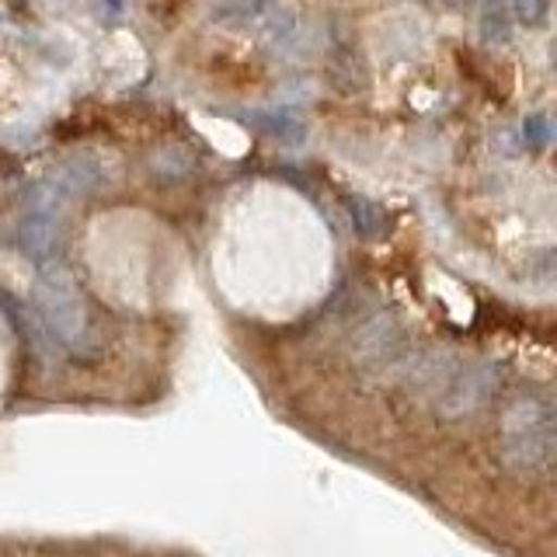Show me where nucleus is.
<instances>
[{
	"label": "nucleus",
	"instance_id": "obj_1",
	"mask_svg": "<svg viewBox=\"0 0 557 557\" xmlns=\"http://www.w3.org/2000/svg\"><path fill=\"white\" fill-rule=\"evenodd\" d=\"M498 457L516 478H544L557 467V397L522 394L502 414Z\"/></svg>",
	"mask_w": 557,
	"mask_h": 557
},
{
	"label": "nucleus",
	"instance_id": "obj_2",
	"mask_svg": "<svg viewBox=\"0 0 557 557\" xmlns=\"http://www.w3.org/2000/svg\"><path fill=\"white\" fill-rule=\"evenodd\" d=\"M35 310H39L42 324L49 327V335L60 342L66 356H98L101 342L63 269L57 265L42 269L39 289H35Z\"/></svg>",
	"mask_w": 557,
	"mask_h": 557
},
{
	"label": "nucleus",
	"instance_id": "obj_3",
	"mask_svg": "<svg viewBox=\"0 0 557 557\" xmlns=\"http://www.w3.org/2000/svg\"><path fill=\"white\" fill-rule=\"evenodd\" d=\"M502 380H505V370L492 359L460 366L457 376L449 380V387L435 397V411H440L443 422H463V418L492 405V397L502 391Z\"/></svg>",
	"mask_w": 557,
	"mask_h": 557
},
{
	"label": "nucleus",
	"instance_id": "obj_4",
	"mask_svg": "<svg viewBox=\"0 0 557 557\" xmlns=\"http://www.w3.org/2000/svg\"><path fill=\"white\" fill-rule=\"evenodd\" d=\"M408 356V327L400 313L383 310L366 321L352 338V362L362 373H383Z\"/></svg>",
	"mask_w": 557,
	"mask_h": 557
},
{
	"label": "nucleus",
	"instance_id": "obj_5",
	"mask_svg": "<svg viewBox=\"0 0 557 557\" xmlns=\"http://www.w3.org/2000/svg\"><path fill=\"white\" fill-rule=\"evenodd\" d=\"M324 81L335 95H345V98L366 95L373 87L370 60H366V52L359 46L335 42L327 49V60H324Z\"/></svg>",
	"mask_w": 557,
	"mask_h": 557
},
{
	"label": "nucleus",
	"instance_id": "obj_6",
	"mask_svg": "<svg viewBox=\"0 0 557 557\" xmlns=\"http://www.w3.org/2000/svg\"><path fill=\"white\" fill-rule=\"evenodd\" d=\"M17 248L25 258H32L39 269H49L57 261L60 248V231H57V213L49 209H28V213L17 220Z\"/></svg>",
	"mask_w": 557,
	"mask_h": 557
},
{
	"label": "nucleus",
	"instance_id": "obj_7",
	"mask_svg": "<svg viewBox=\"0 0 557 557\" xmlns=\"http://www.w3.org/2000/svg\"><path fill=\"white\" fill-rule=\"evenodd\" d=\"M457 370H460V359L453 348H432V352L408 362L405 383L418 397H440L449 387V380L457 376Z\"/></svg>",
	"mask_w": 557,
	"mask_h": 557
},
{
	"label": "nucleus",
	"instance_id": "obj_8",
	"mask_svg": "<svg viewBox=\"0 0 557 557\" xmlns=\"http://www.w3.org/2000/svg\"><path fill=\"white\" fill-rule=\"evenodd\" d=\"M244 122L255 129H261L265 136H272L275 144L283 147H300L307 144V133H310V122L300 115L286 109V104H275V109H255V112H244Z\"/></svg>",
	"mask_w": 557,
	"mask_h": 557
},
{
	"label": "nucleus",
	"instance_id": "obj_9",
	"mask_svg": "<svg viewBox=\"0 0 557 557\" xmlns=\"http://www.w3.org/2000/svg\"><path fill=\"white\" fill-rule=\"evenodd\" d=\"M345 213L359 240H383L391 234V216L370 196H345Z\"/></svg>",
	"mask_w": 557,
	"mask_h": 557
},
{
	"label": "nucleus",
	"instance_id": "obj_10",
	"mask_svg": "<svg viewBox=\"0 0 557 557\" xmlns=\"http://www.w3.org/2000/svg\"><path fill=\"white\" fill-rule=\"evenodd\" d=\"M57 188L63 191L66 199L91 196V191H101L104 188V168L95 161V157H74V161H66L60 168Z\"/></svg>",
	"mask_w": 557,
	"mask_h": 557
},
{
	"label": "nucleus",
	"instance_id": "obj_11",
	"mask_svg": "<svg viewBox=\"0 0 557 557\" xmlns=\"http://www.w3.org/2000/svg\"><path fill=\"white\" fill-rule=\"evenodd\" d=\"M512 17H509V8L492 0V4L481 8V17H478V39L487 46V49H505L512 46Z\"/></svg>",
	"mask_w": 557,
	"mask_h": 557
},
{
	"label": "nucleus",
	"instance_id": "obj_12",
	"mask_svg": "<svg viewBox=\"0 0 557 557\" xmlns=\"http://www.w3.org/2000/svg\"><path fill=\"white\" fill-rule=\"evenodd\" d=\"M275 0H223V4L213 11V22L220 25H234V28H255L261 22Z\"/></svg>",
	"mask_w": 557,
	"mask_h": 557
},
{
	"label": "nucleus",
	"instance_id": "obj_13",
	"mask_svg": "<svg viewBox=\"0 0 557 557\" xmlns=\"http://www.w3.org/2000/svg\"><path fill=\"white\" fill-rule=\"evenodd\" d=\"M512 17L522 28H540L550 17V0H512Z\"/></svg>",
	"mask_w": 557,
	"mask_h": 557
},
{
	"label": "nucleus",
	"instance_id": "obj_14",
	"mask_svg": "<svg viewBox=\"0 0 557 557\" xmlns=\"http://www.w3.org/2000/svg\"><path fill=\"white\" fill-rule=\"evenodd\" d=\"M522 144H527L530 150H544L547 144H550V136H554V129H550V119L544 115V112H536V115H527V122H522Z\"/></svg>",
	"mask_w": 557,
	"mask_h": 557
},
{
	"label": "nucleus",
	"instance_id": "obj_15",
	"mask_svg": "<svg viewBox=\"0 0 557 557\" xmlns=\"http://www.w3.org/2000/svg\"><path fill=\"white\" fill-rule=\"evenodd\" d=\"M153 168L164 171V178H182L191 171V157L185 150H164L161 157H153Z\"/></svg>",
	"mask_w": 557,
	"mask_h": 557
},
{
	"label": "nucleus",
	"instance_id": "obj_16",
	"mask_svg": "<svg viewBox=\"0 0 557 557\" xmlns=\"http://www.w3.org/2000/svg\"><path fill=\"white\" fill-rule=\"evenodd\" d=\"M533 275H540V278L557 275V248H544L533 255Z\"/></svg>",
	"mask_w": 557,
	"mask_h": 557
},
{
	"label": "nucleus",
	"instance_id": "obj_17",
	"mask_svg": "<svg viewBox=\"0 0 557 557\" xmlns=\"http://www.w3.org/2000/svg\"><path fill=\"white\" fill-rule=\"evenodd\" d=\"M550 63H554V74H557V46H554V52H550Z\"/></svg>",
	"mask_w": 557,
	"mask_h": 557
},
{
	"label": "nucleus",
	"instance_id": "obj_18",
	"mask_svg": "<svg viewBox=\"0 0 557 557\" xmlns=\"http://www.w3.org/2000/svg\"><path fill=\"white\" fill-rule=\"evenodd\" d=\"M414 4H429V0H414Z\"/></svg>",
	"mask_w": 557,
	"mask_h": 557
}]
</instances>
